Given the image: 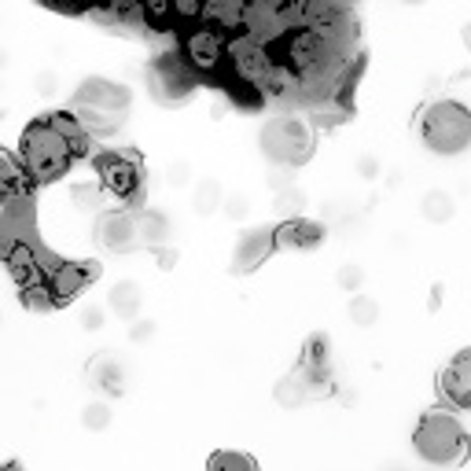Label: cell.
Here are the masks:
<instances>
[{
    "mask_svg": "<svg viewBox=\"0 0 471 471\" xmlns=\"http://www.w3.org/2000/svg\"><path fill=\"white\" fill-rule=\"evenodd\" d=\"M81 155H85V147L71 144L48 118H38L34 125H26V133H22V163H26L29 177H41V181L59 177V173H67V166L74 159H81Z\"/></svg>",
    "mask_w": 471,
    "mask_h": 471,
    "instance_id": "6da1fadb",
    "label": "cell"
},
{
    "mask_svg": "<svg viewBox=\"0 0 471 471\" xmlns=\"http://www.w3.org/2000/svg\"><path fill=\"white\" fill-rule=\"evenodd\" d=\"M413 446L420 453V460H427L431 467H460L471 453V438L460 427V420L453 413H427L413 434Z\"/></svg>",
    "mask_w": 471,
    "mask_h": 471,
    "instance_id": "7a4b0ae2",
    "label": "cell"
},
{
    "mask_svg": "<svg viewBox=\"0 0 471 471\" xmlns=\"http://www.w3.org/2000/svg\"><path fill=\"white\" fill-rule=\"evenodd\" d=\"M313 144H317V137H313V125L299 114H280V118H269L265 130H262V151L265 159L280 170H295L302 166L309 155H313Z\"/></svg>",
    "mask_w": 471,
    "mask_h": 471,
    "instance_id": "3957f363",
    "label": "cell"
},
{
    "mask_svg": "<svg viewBox=\"0 0 471 471\" xmlns=\"http://www.w3.org/2000/svg\"><path fill=\"white\" fill-rule=\"evenodd\" d=\"M420 137L434 155H460L471 147V111L460 100H438L424 111Z\"/></svg>",
    "mask_w": 471,
    "mask_h": 471,
    "instance_id": "277c9868",
    "label": "cell"
},
{
    "mask_svg": "<svg viewBox=\"0 0 471 471\" xmlns=\"http://www.w3.org/2000/svg\"><path fill=\"white\" fill-rule=\"evenodd\" d=\"M199 74L188 67L181 48H163L147 67V88L159 104H184L196 92Z\"/></svg>",
    "mask_w": 471,
    "mask_h": 471,
    "instance_id": "5b68a950",
    "label": "cell"
},
{
    "mask_svg": "<svg viewBox=\"0 0 471 471\" xmlns=\"http://www.w3.org/2000/svg\"><path fill=\"white\" fill-rule=\"evenodd\" d=\"M181 55L199 78H214L229 67V38L210 26H188L181 38Z\"/></svg>",
    "mask_w": 471,
    "mask_h": 471,
    "instance_id": "8992f818",
    "label": "cell"
},
{
    "mask_svg": "<svg viewBox=\"0 0 471 471\" xmlns=\"http://www.w3.org/2000/svg\"><path fill=\"white\" fill-rule=\"evenodd\" d=\"M97 177H100V192L114 196L118 203H137L140 188H144V173L140 163L125 151H100L97 155Z\"/></svg>",
    "mask_w": 471,
    "mask_h": 471,
    "instance_id": "52a82bcc",
    "label": "cell"
},
{
    "mask_svg": "<svg viewBox=\"0 0 471 471\" xmlns=\"http://www.w3.org/2000/svg\"><path fill=\"white\" fill-rule=\"evenodd\" d=\"M133 104V92L111 81V78H85L74 88V111H104V114H125Z\"/></svg>",
    "mask_w": 471,
    "mask_h": 471,
    "instance_id": "ba28073f",
    "label": "cell"
},
{
    "mask_svg": "<svg viewBox=\"0 0 471 471\" xmlns=\"http://www.w3.org/2000/svg\"><path fill=\"white\" fill-rule=\"evenodd\" d=\"M97 243L111 255H130L140 247V232H137V214L133 210H104L97 217Z\"/></svg>",
    "mask_w": 471,
    "mask_h": 471,
    "instance_id": "9c48e42d",
    "label": "cell"
},
{
    "mask_svg": "<svg viewBox=\"0 0 471 471\" xmlns=\"http://www.w3.org/2000/svg\"><path fill=\"white\" fill-rule=\"evenodd\" d=\"M100 276V265L97 262H78V265H67V262H55L52 273H48V288H52V302H71L74 295H81L85 284Z\"/></svg>",
    "mask_w": 471,
    "mask_h": 471,
    "instance_id": "30bf717a",
    "label": "cell"
},
{
    "mask_svg": "<svg viewBox=\"0 0 471 471\" xmlns=\"http://www.w3.org/2000/svg\"><path fill=\"white\" fill-rule=\"evenodd\" d=\"M438 394L453 409H471V350H460L438 375Z\"/></svg>",
    "mask_w": 471,
    "mask_h": 471,
    "instance_id": "8fae6325",
    "label": "cell"
},
{
    "mask_svg": "<svg viewBox=\"0 0 471 471\" xmlns=\"http://www.w3.org/2000/svg\"><path fill=\"white\" fill-rule=\"evenodd\" d=\"M273 229H250L240 236L236 250H232V273H255L258 265H265V258L273 255Z\"/></svg>",
    "mask_w": 471,
    "mask_h": 471,
    "instance_id": "7c38bea8",
    "label": "cell"
},
{
    "mask_svg": "<svg viewBox=\"0 0 471 471\" xmlns=\"http://www.w3.org/2000/svg\"><path fill=\"white\" fill-rule=\"evenodd\" d=\"M324 240V225L309 222V217H291L273 229V247L276 250H313Z\"/></svg>",
    "mask_w": 471,
    "mask_h": 471,
    "instance_id": "4fadbf2b",
    "label": "cell"
},
{
    "mask_svg": "<svg viewBox=\"0 0 471 471\" xmlns=\"http://www.w3.org/2000/svg\"><path fill=\"white\" fill-rule=\"evenodd\" d=\"M26 196H29V181H26L22 166L12 159V155L0 151V214L22 206Z\"/></svg>",
    "mask_w": 471,
    "mask_h": 471,
    "instance_id": "5bb4252c",
    "label": "cell"
},
{
    "mask_svg": "<svg viewBox=\"0 0 471 471\" xmlns=\"http://www.w3.org/2000/svg\"><path fill=\"white\" fill-rule=\"evenodd\" d=\"M140 306H144V291L137 280H118V284L107 291V309L118 321H140Z\"/></svg>",
    "mask_w": 471,
    "mask_h": 471,
    "instance_id": "9a60e30c",
    "label": "cell"
},
{
    "mask_svg": "<svg viewBox=\"0 0 471 471\" xmlns=\"http://www.w3.org/2000/svg\"><path fill=\"white\" fill-rule=\"evenodd\" d=\"M88 380H92V387H97L104 398H118V394H125V368H122L114 357H107V354L92 361Z\"/></svg>",
    "mask_w": 471,
    "mask_h": 471,
    "instance_id": "2e32d148",
    "label": "cell"
},
{
    "mask_svg": "<svg viewBox=\"0 0 471 471\" xmlns=\"http://www.w3.org/2000/svg\"><path fill=\"white\" fill-rule=\"evenodd\" d=\"M133 214H137L140 247H147V250L166 247V240H170V217H166V214H159V210H147V206H137Z\"/></svg>",
    "mask_w": 471,
    "mask_h": 471,
    "instance_id": "e0dca14e",
    "label": "cell"
},
{
    "mask_svg": "<svg viewBox=\"0 0 471 471\" xmlns=\"http://www.w3.org/2000/svg\"><path fill=\"white\" fill-rule=\"evenodd\" d=\"M420 214H424V222H431V225H446V222H453L457 203H453L450 192H442V188H431V192L420 199Z\"/></svg>",
    "mask_w": 471,
    "mask_h": 471,
    "instance_id": "ac0fdd59",
    "label": "cell"
},
{
    "mask_svg": "<svg viewBox=\"0 0 471 471\" xmlns=\"http://www.w3.org/2000/svg\"><path fill=\"white\" fill-rule=\"evenodd\" d=\"M273 398H276L280 409H299V405L309 401V387H306V380H302L299 372H288L284 380L273 387Z\"/></svg>",
    "mask_w": 471,
    "mask_h": 471,
    "instance_id": "d6986e66",
    "label": "cell"
},
{
    "mask_svg": "<svg viewBox=\"0 0 471 471\" xmlns=\"http://www.w3.org/2000/svg\"><path fill=\"white\" fill-rule=\"evenodd\" d=\"M85 137H114L122 125H125V114H104V111H74Z\"/></svg>",
    "mask_w": 471,
    "mask_h": 471,
    "instance_id": "ffe728a7",
    "label": "cell"
},
{
    "mask_svg": "<svg viewBox=\"0 0 471 471\" xmlns=\"http://www.w3.org/2000/svg\"><path fill=\"white\" fill-rule=\"evenodd\" d=\"M222 199H225L222 184H217L214 177H206V181L196 184V192H192V210H196L199 217H210V214L222 210Z\"/></svg>",
    "mask_w": 471,
    "mask_h": 471,
    "instance_id": "44dd1931",
    "label": "cell"
},
{
    "mask_svg": "<svg viewBox=\"0 0 471 471\" xmlns=\"http://www.w3.org/2000/svg\"><path fill=\"white\" fill-rule=\"evenodd\" d=\"M306 206H309V199H306L302 188H295V184L284 188V192H276V203H273V210L284 217V222H291V217H302Z\"/></svg>",
    "mask_w": 471,
    "mask_h": 471,
    "instance_id": "7402d4cb",
    "label": "cell"
},
{
    "mask_svg": "<svg viewBox=\"0 0 471 471\" xmlns=\"http://www.w3.org/2000/svg\"><path fill=\"white\" fill-rule=\"evenodd\" d=\"M19 302H22L26 309H34V313H45V309H52L55 302H52V288H48V280H38V284H26V288H19Z\"/></svg>",
    "mask_w": 471,
    "mask_h": 471,
    "instance_id": "603a6c76",
    "label": "cell"
},
{
    "mask_svg": "<svg viewBox=\"0 0 471 471\" xmlns=\"http://www.w3.org/2000/svg\"><path fill=\"white\" fill-rule=\"evenodd\" d=\"M350 321L357 328H372L375 321H380V302H375L372 295H354L350 299Z\"/></svg>",
    "mask_w": 471,
    "mask_h": 471,
    "instance_id": "cb8c5ba5",
    "label": "cell"
},
{
    "mask_svg": "<svg viewBox=\"0 0 471 471\" xmlns=\"http://www.w3.org/2000/svg\"><path fill=\"white\" fill-rule=\"evenodd\" d=\"M81 427L85 431H107L111 427V405L107 401H88L81 409Z\"/></svg>",
    "mask_w": 471,
    "mask_h": 471,
    "instance_id": "d4e9b609",
    "label": "cell"
},
{
    "mask_svg": "<svg viewBox=\"0 0 471 471\" xmlns=\"http://www.w3.org/2000/svg\"><path fill=\"white\" fill-rule=\"evenodd\" d=\"M206 471H258V464L243 453H214Z\"/></svg>",
    "mask_w": 471,
    "mask_h": 471,
    "instance_id": "484cf974",
    "label": "cell"
},
{
    "mask_svg": "<svg viewBox=\"0 0 471 471\" xmlns=\"http://www.w3.org/2000/svg\"><path fill=\"white\" fill-rule=\"evenodd\" d=\"M71 199L78 203V210H100V188L97 184H74Z\"/></svg>",
    "mask_w": 471,
    "mask_h": 471,
    "instance_id": "4316f807",
    "label": "cell"
},
{
    "mask_svg": "<svg viewBox=\"0 0 471 471\" xmlns=\"http://www.w3.org/2000/svg\"><path fill=\"white\" fill-rule=\"evenodd\" d=\"M361 284H365V269L361 265H342L339 269V288L342 291H350V295H361Z\"/></svg>",
    "mask_w": 471,
    "mask_h": 471,
    "instance_id": "83f0119b",
    "label": "cell"
},
{
    "mask_svg": "<svg viewBox=\"0 0 471 471\" xmlns=\"http://www.w3.org/2000/svg\"><path fill=\"white\" fill-rule=\"evenodd\" d=\"M222 210H225V217H232V222H243V217L250 214V199L243 192H232V196L222 199Z\"/></svg>",
    "mask_w": 471,
    "mask_h": 471,
    "instance_id": "f1b7e54d",
    "label": "cell"
},
{
    "mask_svg": "<svg viewBox=\"0 0 471 471\" xmlns=\"http://www.w3.org/2000/svg\"><path fill=\"white\" fill-rule=\"evenodd\" d=\"M104 321H107V309H104V306H85V309H81V328H85V332H100Z\"/></svg>",
    "mask_w": 471,
    "mask_h": 471,
    "instance_id": "f546056e",
    "label": "cell"
},
{
    "mask_svg": "<svg viewBox=\"0 0 471 471\" xmlns=\"http://www.w3.org/2000/svg\"><path fill=\"white\" fill-rule=\"evenodd\" d=\"M166 181H170L173 188H188V184H192V166H188V163H173V166L166 170Z\"/></svg>",
    "mask_w": 471,
    "mask_h": 471,
    "instance_id": "4dcf8cb0",
    "label": "cell"
},
{
    "mask_svg": "<svg viewBox=\"0 0 471 471\" xmlns=\"http://www.w3.org/2000/svg\"><path fill=\"white\" fill-rule=\"evenodd\" d=\"M155 339V321H133L130 328V342H137V347H144V342Z\"/></svg>",
    "mask_w": 471,
    "mask_h": 471,
    "instance_id": "1f68e13d",
    "label": "cell"
},
{
    "mask_svg": "<svg viewBox=\"0 0 471 471\" xmlns=\"http://www.w3.org/2000/svg\"><path fill=\"white\" fill-rule=\"evenodd\" d=\"M34 88H38V97H52V92L59 88V74L55 71H41L34 78Z\"/></svg>",
    "mask_w": 471,
    "mask_h": 471,
    "instance_id": "d6a6232c",
    "label": "cell"
},
{
    "mask_svg": "<svg viewBox=\"0 0 471 471\" xmlns=\"http://www.w3.org/2000/svg\"><path fill=\"white\" fill-rule=\"evenodd\" d=\"M151 255H155V262H159L163 273H170L177 265V250L173 247H159V250H151Z\"/></svg>",
    "mask_w": 471,
    "mask_h": 471,
    "instance_id": "836d02e7",
    "label": "cell"
},
{
    "mask_svg": "<svg viewBox=\"0 0 471 471\" xmlns=\"http://www.w3.org/2000/svg\"><path fill=\"white\" fill-rule=\"evenodd\" d=\"M269 184L276 188V192H284V188H291V184H295V170H280V166H276V170H273V177H269Z\"/></svg>",
    "mask_w": 471,
    "mask_h": 471,
    "instance_id": "e575fe53",
    "label": "cell"
},
{
    "mask_svg": "<svg viewBox=\"0 0 471 471\" xmlns=\"http://www.w3.org/2000/svg\"><path fill=\"white\" fill-rule=\"evenodd\" d=\"M357 173H361L365 181L380 177V159H372V155H361V159H357Z\"/></svg>",
    "mask_w": 471,
    "mask_h": 471,
    "instance_id": "d590c367",
    "label": "cell"
},
{
    "mask_svg": "<svg viewBox=\"0 0 471 471\" xmlns=\"http://www.w3.org/2000/svg\"><path fill=\"white\" fill-rule=\"evenodd\" d=\"M427 306H431V309L442 306V284H434V288H431V302H427Z\"/></svg>",
    "mask_w": 471,
    "mask_h": 471,
    "instance_id": "8d00e7d4",
    "label": "cell"
},
{
    "mask_svg": "<svg viewBox=\"0 0 471 471\" xmlns=\"http://www.w3.org/2000/svg\"><path fill=\"white\" fill-rule=\"evenodd\" d=\"M460 41H464V48H467V52H471V22H467V26H464V29H460Z\"/></svg>",
    "mask_w": 471,
    "mask_h": 471,
    "instance_id": "74e56055",
    "label": "cell"
},
{
    "mask_svg": "<svg viewBox=\"0 0 471 471\" xmlns=\"http://www.w3.org/2000/svg\"><path fill=\"white\" fill-rule=\"evenodd\" d=\"M8 63H12V55H8V48H0V71H8Z\"/></svg>",
    "mask_w": 471,
    "mask_h": 471,
    "instance_id": "f35d334b",
    "label": "cell"
},
{
    "mask_svg": "<svg viewBox=\"0 0 471 471\" xmlns=\"http://www.w3.org/2000/svg\"><path fill=\"white\" fill-rule=\"evenodd\" d=\"M0 471H19V467H15V464H4V467H0Z\"/></svg>",
    "mask_w": 471,
    "mask_h": 471,
    "instance_id": "ab89813d",
    "label": "cell"
},
{
    "mask_svg": "<svg viewBox=\"0 0 471 471\" xmlns=\"http://www.w3.org/2000/svg\"><path fill=\"white\" fill-rule=\"evenodd\" d=\"M0 88H4V85H0Z\"/></svg>",
    "mask_w": 471,
    "mask_h": 471,
    "instance_id": "60d3db41",
    "label": "cell"
}]
</instances>
